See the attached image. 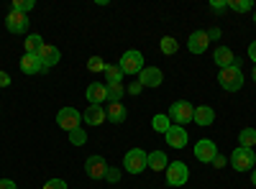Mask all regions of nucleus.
Instances as JSON below:
<instances>
[{
    "mask_svg": "<svg viewBox=\"0 0 256 189\" xmlns=\"http://www.w3.org/2000/svg\"><path fill=\"white\" fill-rule=\"evenodd\" d=\"M218 82L226 92H238L244 87V72L241 67H226L218 72Z\"/></svg>",
    "mask_w": 256,
    "mask_h": 189,
    "instance_id": "f257e3e1",
    "label": "nucleus"
},
{
    "mask_svg": "<svg viewBox=\"0 0 256 189\" xmlns=\"http://www.w3.org/2000/svg\"><path fill=\"white\" fill-rule=\"evenodd\" d=\"M146 166H148V154L141 151V149H131L123 156V169L128 174H141Z\"/></svg>",
    "mask_w": 256,
    "mask_h": 189,
    "instance_id": "f03ea898",
    "label": "nucleus"
},
{
    "mask_svg": "<svg viewBox=\"0 0 256 189\" xmlns=\"http://www.w3.org/2000/svg\"><path fill=\"white\" fill-rule=\"evenodd\" d=\"M118 67H120L123 74H141V69H144V54L136 51V49H128V51L120 56Z\"/></svg>",
    "mask_w": 256,
    "mask_h": 189,
    "instance_id": "7ed1b4c3",
    "label": "nucleus"
},
{
    "mask_svg": "<svg viewBox=\"0 0 256 189\" xmlns=\"http://www.w3.org/2000/svg\"><path fill=\"white\" fill-rule=\"evenodd\" d=\"M190 179V169L184 161H169L166 166V184L169 187H182Z\"/></svg>",
    "mask_w": 256,
    "mask_h": 189,
    "instance_id": "20e7f679",
    "label": "nucleus"
},
{
    "mask_svg": "<svg viewBox=\"0 0 256 189\" xmlns=\"http://www.w3.org/2000/svg\"><path fill=\"white\" fill-rule=\"evenodd\" d=\"M256 164V154H254V149H238L230 154V166L236 172H251V166Z\"/></svg>",
    "mask_w": 256,
    "mask_h": 189,
    "instance_id": "39448f33",
    "label": "nucleus"
},
{
    "mask_svg": "<svg viewBox=\"0 0 256 189\" xmlns=\"http://www.w3.org/2000/svg\"><path fill=\"white\" fill-rule=\"evenodd\" d=\"M80 123H82V113L80 110H74V108H62L59 113H56V125L62 131H74V128H80Z\"/></svg>",
    "mask_w": 256,
    "mask_h": 189,
    "instance_id": "423d86ee",
    "label": "nucleus"
},
{
    "mask_svg": "<svg viewBox=\"0 0 256 189\" xmlns=\"http://www.w3.org/2000/svg\"><path fill=\"white\" fill-rule=\"evenodd\" d=\"M192 115H195V108H192L187 100H177L172 108H169V118L174 120V125H182V128H184V123L192 120Z\"/></svg>",
    "mask_w": 256,
    "mask_h": 189,
    "instance_id": "0eeeda50",
    "label": "nucleus"
},
{
    "mask_svg": "<svg viewBox=\"0 0 256 189\" xmlns=\"http://www.w3.org/2000/svg\"><path fill=\"white\" fill-rule=\"evenodd\" d=\"M195 156L202 161V164H212V159L218 156V146L212 143L210 138H202L195 143Z\"/></svg>",
    "mask_w": 256,
    "mask_h": 189,
    "instance_id": "6e6552de",
    "label": "nucleus"
},
{
    "mask_svg": "<svg viewBox=\"0 0 256 189\" xmlns=\"http://www.w3.org/2000/svg\"><path fill=\"white\" fill-rule=\"evenodd\" d=\"M84 172H88L90 179H105V172H108V161L102 156H90L84 161Z\"/></svg>",
    "mask_w": 256,
    "mask_h": 189,
    "instance_id": "1a4fd4ad",
    "label": "nucleus"
},
{
    "mask_svg": "<svg viewBox=\"0 0 256 189\" xmlns=\"http://www.w3.org/2000/svg\"><path fill=\"white\" fill-rule=\"evenodd\" d=\"M6 28H8L10 33H26V28H28V15H26V13H18V10H10V13L6 15Z\"/></svg>",
    "mask_w": 256,
    "mask_h": 189,
    "instance_id": "9d476101",
    "label": "nucleus"
},
{
    "mask_svg": "<svg viewBox=\"0 0 256 189\" xmlns=\"http://www.w3.org/2000/svg\"><path fill=\"white\" fill-rule=\"evenodd\" d=\"M208 46H210L208 31H195V33H190V38H187V49H190V54H205Z\"/></svg>",
    "mask_w": 256,
    "mask_h": 189,
    "instance_id": "9b49d317",
    "label": "nucleus"
},
{
    "mask_svg": "<svg viewBox=\"0 0 256 189\" xmlns=\"http://www.w3.org/2000/svg\"><path fill=\"white\" fill-rule=\"evenodd\" d=\"M212 61H216L220 69H226V67H241V61L236 59V54H233L228 46H218L216 54H212Z\"/></svg>",
    "mask_w": 256,
    "mask_h": 189,
    "instance_id": "f8f14e48",
    "label": "nucleus"
},
{
    "mask_svg": "<svg viewBox=\"0 0 256 189\" xmlns=\"http://www.w3.org/2000/svg\"><path fill=\"white\" fill-rule=\"evenodd\" d=\"M162 79H164V74H162V69H156V67H144L141 74H138L141 87H159Z\"/></svg>",
    "mask_w": 256,
    "mask_h": 189,
    "instance_id": "ddd939ff",
    "label": "nucleus"
},
{
    "mask_svg": "<svg viewBox=\"0 0 256 189\" xmlns=\"http://www.w3.org/2000/svg\"><path fill=\"white\" fill-rule=\"evenodd\" d=\"M164 138H166V143L172 146V149H184L187 146V131L182 128V125H172V128L164 133Z\"/></svg>",
    "mask_w": 256,
    "mask_h": 189,
    "instance_id": "4468645a",
    "label": "nucleus"
},
{
    "mask_svg": "<svg viewBox=\"0 0 256 189\" xmlns=\"http://www.w3.org/2000/svg\"><path fill=\"white\" fill-rule=\"evenodd\" d=\"M46 67L41 64V59L38 54H24V59H20V72L24 74H38V72H44Z\"/></svg>",
    "mask_w": 256,
    "mask_h": 189,
    "instance_id": "2eb2a0df",
    "label": "nucleus"
},
{
    "mask_svg": "<svg viewBox=\"0 0 256 189\" xmlns=\"http://www.w3.org/2000/svg\"><path fill=\"white\" fill-rule=\"evenodd\" d=\"M38 59H41V64H44L46 69H52V67H56V64H59L62 54H59V49H56V46H52V44H44V49L38 51Z\"/></svg>",
    "mask_w": 256,
    "mask_h": 189,
    "instance_id": "dca6fc26",
    "label": "nucleus"
},
{
    "mask_svg": "<svg viewBox=\"0 0 256 189\" xmlns=\"http://www.w3.org/2000/svg\"><path fill=\"white\" fill-rule=\"evenodd\" d=\"M105 100H108V87H105L102 82H92V85L88 87V102L90 105H102Z\"/></svg>",
    "mask_w": 256,
    "mask_h": 189,
    "instance_id": "f3484780",
    "label": "nucleus"
},
{
    "mask_svg": "<svg viewBox=\"0 0 256 189\" xmlns=\"http://www.w3.org/2000/svg\"><path fill=\"white\" fill-rule=\"evenodd\" d=\"M128 118V110L123 108V102H108L105 108V120L108 123H123Z\"/></svg>",
    "mask_w": 256,
    "mask_h": 189,
    "instance_id": "a211bd4d",
    "label": "nucleus"
},
{
    "mask_svg": "<svg viewBox=\"0 0 256 189\" xmlns=\"http://www.w3.org/2000/svg\"><path fill=\"white\" fill-rule=\"evenodd\" d=\"M82 120L88 125H102L105 123V108L102 105H90V108L82 113Z\"/></svg>",
    "mask_w": 256,
    "mask_h": 189,
    "instance_id": "6ab92c4d",
    "label": "nucleus"
},
{
    "mask_svg": "<svg viewBox=\"0 0 256 189\" xmlns=\"http://www.w3.org/2000/svg\"><path fill=\"white\" fill-rule=\"evenodd\" d=\"M192 120L205 128V125H210L212 120H216V113H212L210 105H200V108H195V115H192Z\"/></svg>",
    "mask_w": 256,
    "mask_h": 189,
    "instance_id": "aec40b11",
    "label": "nucleus"
},
{
    "mask_svg": "<svg viewBox=\"0 0 256 189\" xmlns=\"http://www.w3.org/2000/svg\"><path fill=\"white\" fill-rule=\"evenodd\" d=\"M166 166H169V159H166L164 151H152V154H148V169L166 172Z\"/></svg>",
    "mask_w": 256,
    "mask_h": 189,
    "instance_id": "412c9836",
    "label": "nucleus"
},
{
    "mask_svg": "<svg viewBox=\"0 0 256 189\" xmlns=\"http://www.w3.org/2000/svg\"><path fill=\"white\" fill-rule=\"evenodd\" d=\"M44 44H46V41L41 38L38 33H28L26 41H24V49H26V54H38L41 49H44Z\"/></svg>",
    "mask_w": 256,
    "mask_h": 189,
    "instance_id": "4be33fe9",
    "label": "nucleus"
},
{
    "mask_svg": "<svg viewBox=\"0 0 256 189\" xmlns=\"http://www.w3.org/2000/svg\"><path fill=\"white\" fill-rule=\"evenodd\" d=\"M102 74H105V79H108V85H120V79H123V72H120L118 64H108Z\"/></svg>",
    "mask_w": 256,
    "mask_h": 189,
    "instance_id": "5701e85b",
    "label": "nucleus"
},
{
    "mask_svg": "<svg viewBox=\"0 0 256 189\" xmlns=\"http://www.w3.org/2000/svg\"><path fill=\"white\" fill-rule=\"evenodd\" d=\"M238 143H241V149H254L256 146V131L254 128H244L241 136H238Z\"/></svg>",
    "mask_w": 256,
    "mask_h": 189,
    "instance_id": "b1692460",
    "label": "nucleus"
},
{
    "mask_svg": "<svg viewBox=\"0 0 256 189\" xmlns=\"http://www.w3.org/2000/svg\"><path fill=\"white\" fill-rule=\"evenodd\" d=\"M152 128L156 131V133H166L169 128H172V123H169V115H154V120H152Z\"/></svg>",
    "mask_w": 256,
    "mask_h": 189,
    "instance_id": "393cba45",
    "label": "nucleus"
},
{
    "mask_svg": "<svg viewBox=\"0 0 256 189\" xmlns=\"http://www.w3.org/2000/svg\"><path fill=\"white\" fill-rule=\"evenodd\" d=\"M159 46H162V54H166V56H169V54H177V49H180L177 38H172V36H164Z\"/></svg>",
    "mask_w": 256,
    "mask_h": 189,
    "instance_id": "a878e982",
    "label": "nucleus"
},
{
    "mask_svg": "<svg viewBox=\"0 0 256 189\" xmlns=\"http://www.w3.org/2000/svg\"><path fill=\"white\" fill-rule=\"evenodd\" d=\"M108 87V102H120L123 95H126V87L123 85H105Z\"/></svg>",
    "mask_w": 256,
    "mask_h": 189,
    "instance_id": "bb28decb",
    "label": "nucleus"
},
{
    "mask_svg": "<svg viewBox=\"0 0 256 189\" xmlns=\"http://www.w3.org/2000/svg\"><path fill=\"white\" fill-rule=\"evenodd\" d=\"M70 143H72V146L88 143V133H84V128H74V131H70Z\"/></svg>",
    "mask_w": 256,
    "mask_h": 189,
    "instance_id": "cd10ccee",
    "label": "nucleus"
},
{
    "mask_svg": "<svg viewBox=\"0 0 256 189\" xmlns=\"http://www.w3.org/2000/svg\"><path fill=\"white\" fill-rule=\"evenodd\" d=\"M34 0H13V8L10 10H18V13H26L28 15V10H34Z\"/></svg>",
    "mask_w": 256,
    "mask_h": 189,
    "instance_id": "c85d7f7f",
    "label": "nucleus"
},
{
    "mask_svg": "<svg viewBox=\"0 0 256 189\" xmlns=\"http://www.w3.org/2000/svg\"><path fill=\"white\" fill-rule=\"evenodd\" d=\"M228 8L236 13H246V10H251V0H228Z\"/></svg>",
    "mask_w": 256,
    "mask_h": 189,
    "instance_id": "c756f323",
    "label": "nucleus"
},
{
    "mask_svg": "<svg viewBox=\"0 0 256 189\" xmlns=\"http://www.w3.org/2000/svg\"><path fill=\"white\" fill-rule=\"evenodd\" d=\"M105 67H108V64H105L100 56H92V59L88 61V69H90V72H105Z\"/></svg>",
    "mask_w": 256,
    "mask_h": 189,
    "instance_id": "7c9ffc66",
    "label": "nucleus"
},
{
    "mask_svg": "<svg viewBox=\"0 0 256 189\" xmlns=\"http://www.w3.org/2000/svg\"><path fill=\"white\" fill-rule=\"evenodd\" d=\"M41 189H67V182H64V179H49Z\"/></svg>",
    "mask_w": 256,
    "mask_h": 189,
    "instance_id": "2f4dec72",
    "label": "nucleus"
},
{
    "mask_svg": "<svg viewBox=\"0 0 256 189\" xmlns=\"http://www.w3.org/2000/svg\"><path fill=\"white\" fill-rule=\"evenodd\" d=\"M105 179H108V182H118V179H120V172L113 169V166H108V172H105Z\"/></svg>",
    "mask_w": 256,
    "mask_h": 189,
    "instance_id": "473e14b6",
    "label": "nucleus"
},
{
    "mask_svg": "<svg viewBox=\"0 0 256 189\" xmlns=\"http://www.w3.org/2000/svg\"><path fill=\"white\" fill-rule=\"evenodd\" d=\"M210 8L212 10H226L228 8V0H210Z\"/></svg>",
    "mask_w": 256,
    "mask_h": 189,
    "instance_id": "72a5a7b5",
    "label": "nucleus"
},
{
    "mask_svg": "<svg viewBox=\"0 0 256 189\" xmlns=\"http://www.w3.org/2000/svg\"><path fill=\"white\" fill-rule=\"evenodd\" d=\"M0 189H18L13 179H0Z\"/></svg>",
    "mask_w": 256,
    "mask_h": 189,
    "instance_id": "f704fd0d",
    "label": "nucleus"
},
{
    "mask_svg": "<svg viewBox=\"0 0 256 189\" xmlns=\"http://www.w3.org/2000/svg\"><path fill=\"white\" fill-rule=\"evenodd\" d=\"M212 166H216V169H223V166H226V156H216V159H212Z\"/></svg>",
    "mask_w": 256,
    "mask_h": 189,
    "instance_id": "c9c22d12",
    "label": "nucleus"
},
{
    "mask_svg": "<svg viewBox=\"0 0 256 189\" xmlns=\"http://www.w3.org/2000/svg\"><path fill=\"white\" fill-rule=\"evenodd\" d=\"M8 85H10V77L6 72H0V87H8Z\"/></svg>",
    "mask_w": 256,
    "mask_h": 189,
    "instance_id": "e433bc0d",
    "label": "nucleus"
},
{
    "mask_svg": "<svg viewBox=\"0 0 256 189\" xmlns=\"http://www.w3.org/2000/svg\"><path fill=\"white\" fill-rule=\"evenodd\" d=\"M141 90H144V87H141V82H134V85L128 87V92H131V95H138Z\"/></svg>",
    "mask_w": 256,
    "mask_h": 189,
    "instance_id": "4c0bfd02",
    "label": "nucleus"
},
{
    "mask_svg": "<svg viewBox=\"0 0 256 189\" xmlns=\"http://www.w3.org/2000/svg\"><path fill=\"white\" fill-rule=\"evenodd\" d=\"M248 56H251V61H256V41H251V46H248Z\"/></svg>",
    "mask_w": 256,
    "mask_h": 189,
    "instance_id": "58836bf2",
    "label": "nucleus"
},
{
    "mask_svg": "<svg viewBox=\"0 0 256 189\" xmlns=\"http://www.w3.org/2000/svg\"><path fill=\"white\" fill-rule=\"evenodd\" d=\"M220 36V31L218 28H210V33H208V38H218Z\"/></svg>",
    "mask_w": 256,
    "mask_h": 189,
    "instance_id": "ea45409f",
    "label": "nucleus"
},
{
    "mask_svg": "<svg viewBox=\"0 0 256 189\" xmlns=\"http://www.w3.org/2000/svg\"><path fill=\"white\" fill-rule=\"evenodd\" d=\"M251 77H254V82H256V64H254V72H251Z\"/></svg>",
    "mask_w": 256,
    "mask_h": 189,
    "instance_id": "a19ab883",
    "label": "nucleus"
},
{
    "mask_svg": "<svg viewBox=\"0 0 256 189\" xmlns=\"http://www.w3.org/2000/svg\"><path fill=\"white\" fill-rule=\"evenodd\" d=\"M251 179H254V184H256V169H254V174H251Z\"/></svg>",
    "mask_w": 256,
    "mask_h": 189,
    "instance_id": "79ce46f5",
    "label": "nucleus"
},
{
    "mask_svg": "<svg viewBox=\"0 0 256 189\" xmlns=\"http://www.w3.org/2000/svg\"><path fill=\"white\" fill-rule=\"evenodd\" d=\"M254 20H256V13H254Z\"/></svg>",
    "mask_w": 256,
    "mask_h": 189,
    "instance_id": "37998d69",
    "label": "nucleus"
}]
</instances>
